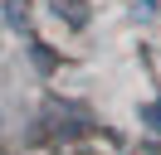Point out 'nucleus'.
Returning <instances> with one entry per match:
<instances>
[{"label":"nucleus","instance_id":"1","mask_svg":"<svg viewBox=\"0 0 161 155\" xmlns=\"http://www.w3.org/2000/svg\"><path fill=\"white\" fill-rule=\"evenodd\" d=\"M49 10H54V19L69 24V29H88L93 24V5L88 0H49Z\"/></svg>","mask_w":161,"mask_h":155},{"label":"nucleus","instance_id":"2","mask_svg":"<svg viewBox=\"0 0 161 155\" xmlns=\"http://www.w3.org/2000/svg\"><path fill=\"white\" fill-rule=\"evenodd\" d=\"M156 15H161V0H132V19H142V24H151Z\"/></svg>","mask_w":161,"mask_h":155},{"label":"nucleus","instance_id":"3","mask_svg":"<svg viewBox=\"0 0 161 155\" xmlns=\"http://www.w3.org/2000/svg\"><path fill=\"white\" fill-rule=\"evenodd\" d=\"M137 121L147 126V131H156V136H161V102H147V107L137 112Z\"/></svg>","mask_w":161,"mask_h":155}]
</instances>
